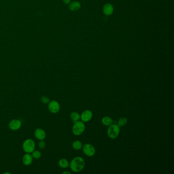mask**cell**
I'll return each mask as SVG.
<instances>
[{
  "label": "cell",
  "instance_id": "obj_4",
  "mask_svg": "<svg viewBox=\"0 0 174 174\" xmlns=\"http://www.w3.org/2000/svg\"><path fill=\"white\" fill-rule=\"evenodd\" d=\"M35 144L31 139H27L24 141L23 144L24 151L27 153H31L35 150Z\"/></svg>",
  "mask_w": 174,
  "mask_h": 174
},
{
  "label": "cell",
  "instance_id": "obj_9",
  "mask_svg": "<svg viewBox=\"0 0 174 174\" xmlns=\"http://www.w3.org/2000/svg\"><path fill=\"white\" fill-rule=\"evenodd\" d=\"M114 11V8L112 4L110 3H107L104 6L103 11L104 14L107 16H111Z\"/></svg>",
  "mask_w": 174,
  "mask_h": 174
},
{
  "label": "cell",
  "instance_id": "obj_14",
  "mask_svg": "<svg viewBox=\"0 0 174 174\" xmlns=\"http://www.w3.org/2000/svg\"><path fill=\"white\" fill-rule=\"evenodd\" d=\"M58 165H59L60 167H61L62 169H67L69 166V161L66 159L62 158L59 161Z\"/></svg>",
  "mask_w": 174,
  "mask_h": 174
},
{
  "label": "cell",
  "instance_id": "obj_7",
  "mask_svg": "<svg viewBox=\"0 0 174 174\" xmlns=\"http://www.w3.org/2000/svg\"><path fill=\"white\" fill-rule=\"evenodd\" d=\"M92 112L89 110H86L84 111L81 113L80 115V119L81 121L84 123H86L88 121H90L92 119Z\"/></svg>",
  "mask_w": 174,
  "mask_h": 174
},
{
  "label": "cell",
  "instance_id": "obj_13",
  "mask_svg": "<svg viewBox=\"0 0 174 174\" xmlns=\"http://www.w3.org/2000/svg\"><path fill=\"white\" fill-rule=\"evenodd\" d=\"M101 122L104 126H109L113 123V119L111 117L106 116L102 119Z\"/></svg>",
  "mask_w": 174,
  "mask_h": 174
},
{
  "label": "cell",
  "instance_id": "obj_20",
  "mask_svg": "<svg viewBox=\"0 0 174 174\" xmlns=\"http://www.w3.org/2000/svg\"><path fill=\"white\" fill-rule=\"evenodd\" d=\"M46 142L43 140H41L38 143V147L41 149H43L46 147Z\"/></svg>",
  "mask_w": 174,
  "mask_h": 174
},
{
  "label": "cell",
  "instance_id": "obj_22",
  "mask_svg": "<svg viewBox=\"0 0 174 174\" xmlns=\"http://www.w3.org/2000/svg\"><path fill=\"white\" fill-rule=\"evenodd\" d=\"M62 174H71V173H70V172H67H67H63V173H62Z\"/></svg>",
  "mask_w": 174,
  "mask_h": 174
},
{
  "label": "cell",
  "instance_id": "obj_18",
  "mask_svg": "<svg viewBox=\"0 0 174 174\" xmlns=\"http://www.w3.org/2000/svg\"><path fill=\"white\" fill-rule=\"evenodd\" d=\"M32 157L33 158H34L36 159H39L40 158V157L41 156V154L40 153V152L39 151H37V150H34L32 152Z\"/></svg>",
  "mask_w": 174,
  "mask_h": 174
},
{
  "label": "cell",
  "instance_id": "obj_15",
  "mask_svg": "<svg viewBox=\"0 0 174 174\" xmlns=\"http://www.w3.org/2000/svg\"><path fill=\"white\" fill-rule=\"evenodd\" d=\"M72 147L75 150H79L82 148V143L79 140H75L72 144Z\"/></svg>",
  "mask_w": 174,
  "mask_h": 174
},
{
  "label": "cell",
  "instance_id": "obj_2",
  "mask_svg": "<svg viewBox=\"0 0 174 174\" xmlns=\"http://www.w3.org/2000/svg\"><path fill=\"white\" fill-rule=\"evenodd\" d=\"M120 133V127L117 124H111L109 126L107 130L108 137L114 140L117 138Z\"/></svg>",
  "mask_w": 174,
  "mask_h": 174
},
{
  "label": "cell",
  "instance_id": "obj_16",
  "mask_svg": "<svg viewBox=\"0 0 174 174\" xmlns=\"http://www.w3.org/2000/svg\"><path fill=\"white\" fill-rule=\"evenodd\" d=\"M70 118L73 121L76 122L80 119V115L77 112H71L70 115Z\"/></svg>",
  "mask_w": 174,
  "mask_h": 174
},
{
  "label": "cell",
  "instance_id": "obj_5",
  "mask_svg": "<svg viewBox=\"0 0 174 174\" xmlns=\"http://www.w3.org/2000/svg\"><path fill=\"white\" fill-rule=\"evenodd\" d=\"M83 152L85 155L92 157L96 153V149L92 144H86L83 147Z\"/></svg>",
  "mask_w": 174,
  "mask_h": 174
},
{
  "label": "cell",
  "instance_id": "obj_11",
  "mask_svg": "<svg viewBox=\"0 0 174 174\" xmlns=\"http://www.w3.org/2000/svg\"><path fill=\"white\" fill-rule=\"evenodd\" d=\"M22 162L24 165H29L33 162V157L30 153H27L23 156Z\"/></svg>",
  "mask_w": 174,
  "mask_h": 174
},
{
  "label": "cell",
  "instance_id": "obj_19",
  "mask_svg": "<svg viewBox=\"0 0 174 174\" xmlns=\"http://www.w3.org/2000/svg\"><path fill=\"white\" fill-rule=\"evenodd\" d=\"M41 101L42 103L46 104H48V103H49L50 99H49L48 96H41Z\"/></svg>",
  "mask_w": 174,
  "mask_h": 174
},
{
  "label": "cell",
  "instance_id": "obj_21",
  "mask_svg": "<svg viewBox=\"0 0 174 174\" xmlns=\"http://www.w3.org/2000/svg\"><path fill=\"white\" fill-rule=\"evenodd\" d=\"M63 2L66 4H69V3L71 2V0H63Z\"/></svg>",
  "mask_w": 174,
  "mask_h": 174
},
{
  "label": "cell",
  "instance_id": "obj_12",
  "mask_svg": "<svg viewBox=\"0 0 174 174\" xmlns=\"http://www.w3.org/2000/svg\"><path fill=\"white\" fill-rule=\"evenodd\" d=\"M80 8L81 4L77 1H74L73 2L71 3L69 6V9L71 11H77L78 10L80 9Z\"/></svg>",
  "mask_w": 174,
  "mask_h": 174
},
{
  "label": "cell",
  "instance_id": "obj_3",
  "mask_svg": "<svg viewBox=\"0 0 174 174\" xmlns=\"http://www.w3.org/2000/svg\"><path fill=\"white\" fill-rule=\"evenodd\" d=\"M85 129V124L82 121H78L75 122L72 128V132L74 135L79 136L82 134Z\"/></svg>",
  "mask_w": 174,
  "mask_h": 174
},
{
  "label": "cell",
  "instance_id": "obj_6",
  "mask_svg": "<svg viewBox=\"0 0 174 174\" xmlns=\"http://www.w3.org/2000/svg\"><path fill=\"white\" fill-rule=\"evenodd\" d=\"M48 109L50 111L53 113H58L60 109L59 103L55 100L49 102L48 104Z\"/></svg>",
  "mask_w": 174,
  "mask_h": 174
},
{
  "label": "cell",
  "instance_id": "obj_8",
  "mask_svg": "<svg viewBox=\"0 0 174 174\" xmlns=\"http://www.w3.org/2000/svg\"><path fill=\"white\" fill-rule=\"evenodd\" d=\"M22 126V123L20 120L18 119H14L11 120L9 122V128L12 130H18Z\"/></svg>",
  "mask_w": 174,
  "mask_h": 174
},
{
  "label": "cell",
  "instance_id": "obj_1",
  "mask_svg": "<svg viewBox=\"0 0 174 174\" xmlns=\"http://www.w3.org/2000/svg\"><path fill=\"white\" fill-rule=\"evenodd\" d=\"M85 161L81 157H76L72 159L69 163V167L71 171L75 173H78L82 171L85 167Z\"/></svg>",
  "mask_w": 174,
  "mask_h": 174
},
{
  "label": "cell",
  "instance_id": "obj_17",
  "mask_svg": "<svg viewBox=\"0 0 174 174\" xmlns=\"http://www.w3.org/2000/svg\"><path fill=\"white\" fill-rule=\"evenodd\" d=\"M127 123V119L125 117H120L118 121H117V125L119 126V127H123L125 126Z\"/></svg>",
  "mask_w": 174,
  "mask_h": 174
},
{
  "label": "cell",
  "instance_id": "obj_10",
  "mask_svg": "<svg viewBox=\"0 0 174 174\" xmlns=\"http://www.w3.org/2000/svg\"><path fill=\"white\" fill-rule=\"evenodd\" d=\"M35 137L37 140H44L46 137V132L41 128H37L34 131Z\"/></svg>",
  "mask_w": 174,
  "mask_h": 174
}]
</instances>
